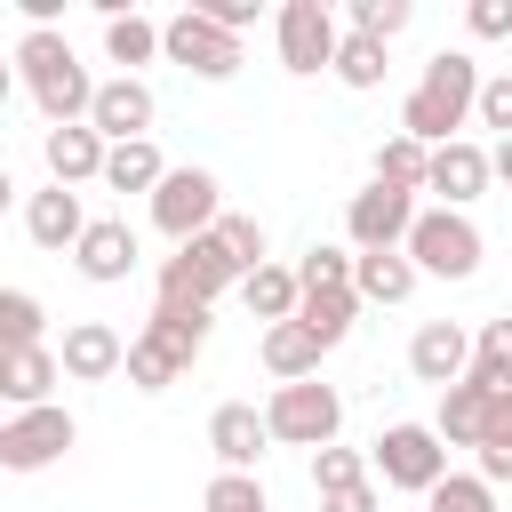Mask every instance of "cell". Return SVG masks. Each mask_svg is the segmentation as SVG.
Instances as JSON below:
<instances>
[{
  "label": "cell",
  "mask_w": 512,
  "mask_h": 512,
  "mask_svg": "<svg viewBox=\"0 0 512 512\" xmlns=\"http://www.w3.org/2000/svg\"><path fill=\"white\" fill-rule=\"evenodd\" d=\"M472 96H480V64H472V48H440V56L424 64V80L400 96V136H416L424 152L456 144V128L472 120Z\"/></svg>",
  "instance_id": "cell-1"
},
{
  "label": "cell",
  "mask_w": 512,
  "mask_h": 512,
  "mask_svg": "<svg viewBox=\"0 0 512 512\" xmlns=\"http://www.w3.org/2000/svg\"><path fill=\"white\" fill-rule=\"evenodd\" d=\"M8 64H16V80L32 88V104H40V120H48V128H72V120H88V96H96V80H88V64L72 56V40H64V32H24Z\"/></svg>",
  "instance_id": "cell-2"
},
{
  "label": "cell",
  "mask_w": 512,
  "mask_h": 512,
  "mask_svg": "<svg viewBox=\"0 0 512 512\" xmlns=\"http://www.w3.org/2000/svg\"><path fill=\"white\" fill-rule=\"evenodd\" d=\"M400 256L416 264V280H424V272H432V280H472V272H480V224L456 216V208H416Z\"/></svg>",
  "instance_id": "cell-3"
},
{
  "label": "cell",
  "mask_w": 512,
  "mask_h": 512,
  "mask_svg": "<svg viewBox=\"0 0 512 512\" xmlns=\"http://www.w3.org/2000/svg\"><path fill=\"white\" fill-rule=\"evenodd\" d=\"M336 424H344V400H336V384H320V376L280 384V392L264 400V440H280V448H328Z\"/></svg>",
  "instance_id": "cell-4"
},
{
  "label": "cell",
  "mask_w": 512,
  "mask_h": 512,
  "mask_svg": "<svg viewBox=\"0 0 512 512\" xmlns=\"http://www.w3.org/2000/svg\"><path fill=\"white\" fill-rule=\"evenodd\" d=\"M368 480L384 488H408V496H432V480H448V448L432 424H384L376 448H368Z\"/></svg>",
  "instance_id": "cell-5"
},
{
  "label": "cell",
  "mask_w": 512,
  "mask_h": 512,
  "mask_svg": "<svg viewBox=\"0 0 512 512\" xmlns=\"http://www.w3.org/2000/svg\"><path fill=\"white\" fill-rule=\"evenodd\" d=\"M336 40H344V24H336V8H328V0H280V16H272V48H280V72H296V80L328 72Z\"/></svg>",
  "instance_id": "cell-6"
},
{
  "label": "cell",
  "mask_w": 512,
  "mask_h": 512,
  "mask_svg": "<svg viewBox=\"0 0 512 512\" xmlns=\"http://www.w3.org/2000/svg\"><path fill=\"white\" fill-rule=\"evenodd\" d=\"M216 216H224V192H216V176H208V168H168V176L152 184V232H168L176 248H184V240H200Z\"/></svg>",
  "instance_id": "cell-7"
},
{
  "label": "cell",
  "mask_w": 512,
  "mask_h": 512,
  "mask_svg": "<svg viewBox=\"0 0 512 512\" xmlns=\"http://www.w3.org/2000/svg\"><path fill=\"white\" fill-rule=\"evenodd\" d=\"M224 288H240V272H232V256H224L216 232H200L176 256H160V304H216Z\"/></svg>",
  "instance_id": "cell-8"
},
{
  "label": "cell",
  "mask_w": 512,
  "mask_h": 512,
  "mask_svg": "<svg viewBox=\"0 0 512 512\" xmlns=\"http://www.w3.org/2000/svg\"><path fill=\"white\" fill-rule=\"evenodd\" d=\"M80 440V424H72V408H24V416H8L0 424V472H48L64 448Z\"/></svg>",
  "instance_id": "cell-9"
},
{
  "label": "cell",
  "mask_w": 512,
  "mask_h": 512,
  "mask_svg": "<svg viewBox=\"0 0 512 512\" xmlns=\"http://www.w3.org/2000/svg\"><path fill=\"white\" fill-rule=\"evenodd\" d=\"M160 56L168 64H184L192 80H232L240 72V40L232 32H216L208 16H192V8H176L168 24H160Z\"/></svg>",
  "instance_id": "cell-10"
},
{
  "label": "cell",
  "mask_w": 512,
  "mask_h": 512,
  "mask_svg": "<svg viewBox=\"0 0 512 512\" xmlns=\"http://www.w3.org/2000/svg\"><path fill=\"white\" fill-rule=\"evenodd\" d=\"M408 224H416V200H408V192H392V184H376V176L344 200V240H352V256L400 248V240H408Z\"/></svg>",
  "instance_id": "cell-11"
},
{
  "label": "cell",
  "mask_w": 512,
  "mask_h": 512,
  "mask_svg": "<svg viewBox=\"0 0 512 512\" xmlns=\"http://www.w3.org/2000/svg\"><path fill=\"white\" fill-rule=\"evenodd\" d=\"M152 120H160V104H152V88L144 80H96V96H88V128L104 136V144H136V136H152Z\"/></svg>",
  "instance_id": "cell-12"
},
{
  "label": "cell",
  "mask_w": 512,
  "mask_h": 512,
  "mask_svg": "<svg viewBox=\"0 0 512 512\" xmlns=\"http://www.w3.org/2000/svg\"><path fill=\"white\" fill-rule=\"evenodd\" d=\"M72 264H80V280L120 288V280L136 272V232H128V216H88V232L72 240Z\"/></svg>",
  "instance_id": "cell-13"
},
{
  "label": "cell",
  "mask_w": 512,
  "mask_h": 512,
  "mask_svg": "<svg viewBox=\"0 0 512 512\" xmlns=\"http://www.w3.org/2000/svg\"><path fill=\"white\" fill-rule=\"evenodd\" d=\"M488 184H496V176H488V152H480L472 136L440 144V152H432V168H424V192H440V208H456V216H464Z\"/></svg>",
  "instance_id": "cell-14"
},
{
  "label": "cell",
  "mask_w": 512,
  "mask_h": 512,
  "mask_svg": "<svg viewBox=\"0 0 512 512\" xmlns=\"http://www.w3.org/2000/svg\"><path fill=\"white\" fill-rule=\"evenodd\" d=\"M120 352H128V336L112 320H72L64 344H56V368L72 384H104V376H120Z\"/></svg>",
  "instance_id": "cell-15"
},
{
  "label": "cell",
  "mask_w": 512,
  "mask_h": 512,
  "mask_svg": "<svg viewBox=\"0 0 512 512\" xmlns=\"http://www.w3.org/2000/svg\"><path fill=\"white\" fill-rule=\"evenodd\" d=\"M408 368H416V384H464V368H472V336L456 328V320H424L416 336H408Z\"/></svg>",
  "instance_id": "cell-16"
},
{
  "label": "cell",
  "mask_w": 512,
  "mask_h": 512,
  "mask_svg": "<svg viewBox=\"0 0 512 512\" xmlns=\"http://www.w3.org/2000/svg\"><path fill=\"white\" fill-rule=\"evenodd\" d=\"M40 160H48V184H96L104 176V136L88 128V120H72V128H48L40 136Z\"/></svg>",
  "instance_id": "cell-17"
},
{
  "label": "cell",
  "mask_w": 512,
  "mask_h": 512,
  "mask_svg": "<svg viewBox=\"0 0 512 512\" xmlns=\"http://www.w3.org/2000/svg\"><path fill=\"white\" fill-rule=\"evenodd\" d=\"M24 232H32V248H48V256H72V240L88 232V208H80V192H64V184L32 192V200H24Z\"/></svg>",
  "instance_id": "cell-18"
},
{
  "label": "cell",
  "mask_w": 512,
  "mask_h": 512,
  "mask_svg": "<svg viewBox=\"0 0 512 512\" xmlns=\"http://www.w3.org/2000/svg\"><path fill=\"white\" fill-rule=\"evenodd\" d=\"M208 448H216V464H224V472H256V456L272 448V440H264V408L224 400V408L208 416Z\"/></svg>",
  "instance_id": "cell-19"
},
{
  "label": "cell",
  "mask_w": 512,
  "mask_h": 512,
  "mask_svg": "<svg viewBox=\"0 0 512 512\" xmlns=\"http://www.w3.org/2000/svg\"><path fill=\"white\" fill-rule=\"evenodd\" d=\"M64 384L56 368V344H24V352H0V400L24 416V408H48V392Z\"/></svg>",
  "instance_id": "cell-20"
},
{
  "label": "cell",
  "mask_w": 512,
  "mask_h": 512,
  "mask_svg": "<svg viewBox=\"0 0 512 512\" xmlns=\"http://www.w3.org/2000/svg\"><path fill=\"white\" fill-rule=\"evenodd\" d=\"M352 296H360V304H408V296H416V264H408L400 248L352 256Z\"/></svg>",
  "instance_id": "cell-21"
},
{
  "label": "cell",
  "mask_w": 512,
  "mask_h": 512,
  "mask_svg": "<svg viewBox=\"0 0 512 512\" xmlns=\"http://www.w3.org/2000/svg\"><path fill=\"white\" fill-rule=\"evenodd\" d=\"M208 328H216V320H208V304H152V320H144V336H152V344H168L184 368L208 352Z\"/></svg>",
  "instance_id": "cell-22"
},
{
  "label": "cell",
  "mask_w": 512,
  "mask_h": 512,
  "mask_svg": "<svg viewBox=\"0 0 512 512\" xmlns=\"http://www.w3.org/2000/svg\"><path fill=\"white\" fill-rule=\"evenodd\" d=\"M104 56L136 80V64H152V56H160V24H152V16H136V8H104Z\"/></svg>",
  "instance_id": "cell-23"
},
{
  "label": "cell",
  "mask_w": 512,
  "mask_h": 512,
  "mask_svg": "<svg viewBox=\"0 0 512 512\" xmlns=\"http://www.w3.org/2000/svg\"><path fill=\"white\" fill-rule=\"evenodd\" d=\"M160 176H168V160H160L152 136H136V144H104V176H96V184H112V192H144V200H152Z\"/></svg>",
  "instance_id": "cell-24"
},
{
  "label": "cell",
  "mask_w": 512,
  "mask_h": 512,
  "mask_svg": "<svg viewBox=\"0 0 512 512\" xmlns=\"http://www.w3.org/2000/svg\"><path fill=\"white\" fill-rule=\"evenodd\" d=\"M296 320L320 336V352H336V344L352 336V320H360V296H352V288H304V296H296Z\"/></svg>",
  "instance_id": "cell-25"
},
{
  "label": "cell",
  "mask_w": 512,
  "mask_h": 512,
  "mask_svg": "<svg viewBox=\"0 0 512 512\" xmlns=\"http://www.w3.org/2000/svg\"><path fill=\"white\" fill-rule=\"evenodd\" d=\"M264 368H272L280 384H304V376H320V336H312L304 320H280V328H264Z\"/></svg>",
  "instance_id": "cell-26"
},
{
  "label": "cell",
  "mask_w": 512,
  "mask_h": 512,
  "mask_svg": "<svg viewBox=\"0 0 512 512\" xmlns=\"http://www.w3.org/2000/svg\"><path fill=\"white\" fill-rule=\"evenodd\" d=\"M480 424H488V392H480L472 376L448 384V392H440V416H432L440 448H480Z\"/></svg>",
  "instance_id": "cell-27"
},
{
  "label": "cell",
  "mask_w": 512,
  "mask_h": 512,
  "mask_svg": "<svg viewBox=\"0 0 512 512\" xmlns=\"http://www.w3.org/2000/svg\"><path fill=\"white\" fill-rule=\"evenodd\" d=\"M240 304L264 320V328H280V320H296V272L288 264H256L248 280H240Z\"/></svg>",
  "instance_id": "cell-28"
},
{
  "label": "cell",
  "mask_w": 512,
  "mask_h": 512,
  "mask_svg": "<svg viewBox=\"0 0 512 512\" xmlns=\"http://www.w3.org/2000/svg\"><path fill=\"white\" fill-rule=\"evenodd\" d=\"M480 392H512V312L504 320H480L472 336V368H464Z\"/></svg>",
  "instance_id": "cell-29"
},
{
  "label": "cell",
  "mask_w": 512,
  "mask_h": 512,
  "mask_svg": "<svg viewBox=\"0 0 512 512\" xmlns=\"http://www.w3.org/2000/svg\"><path fill=\"white\" fill-rule=\"evenodd\" d=\"M424 168H432V152H424L416 136H400V128H392V136L376 144V184H392V192H408V200H416V192H424Z\"/></svg>",
  "instance_id": "cell-30"
},
{
  "label": "cell",
  "mask_w": 512,
  "mask_h": 512,
  "mask_svg": "<svg viewBox=\"0 0 512 512\" xmlns=\"http://www.w3.org/2000/svg\"><path fill=\"white\" fill-rule=\"evenodd\" d=\"M480 480L504 488L512 480V392H488V424H480Z\"/></svg>",
  "instance_id": "cell-31"
},
{
  "label": "cell",
  "mask_w": 512,
  "mask_h": 512,
  "mask_svg": "<svg viewBox=\"0 0 512 512\" xmlns=\"http://www.w3.org/2000/svg\"><path fill=\"white\" fill-rule=\"evenodd\" d=\"M24 344H48V312L32 288H0V352H24Z\"/></svg>",
  "instance_id": "cell-32"
},
{
  "label": "cell",
  "mask_w": 512,
  "mask_h": 512,
  "mask_svg": "<svg viewBox=\"0 0 512 512\" xmlns=\"http://www.w3.org/2000/svg\"><path fill=\"white\" fill-rule=\"evenodd\" d=\"M120 368H128V384H136V392H168V384L184 376V360H176L168 344H152V336H128Z\"/></svg>",
  "instance_id": "cell-33"
},
{
  "label": "cell",
  "mask_w": 512,
  "mask_h": 512,
  "mask_svg": "<svg viewBox=\"0 0 512 512\" xmlns=\"http://www.w3.org/2000/svg\"><path fill=\"white\" fill-rule=\"evenodd\" d=\"M328 72H336L344 88H384V48H376V40H360V32H344V40H336V56H328Z\"/></svg>",
  "instance_id": "cell-34"
},
{
  "label": "cell",
  "mask_w": 512,
  "mask_h": 512,
  "mask_svg": "<svg viewBox=\"0 0 512 512\" xmlns=\"http://www.w3.org/2000/svg\"><path fill=\"white\" fill-rule=\"evenodd\" d=\"M208 232L224 240V256H232V272H240V280H248L256 264H272V256H264V224H256V216H232V208H224Z\"/></svg>",
  "instance_id": "cell-35"
},
{
  "label": "cell",
  "mask_w": 512,
  "mask_h": 512,
  "mask_svg": "<svg viewBox=\"0 0 512 512\" xmlns=\"http://www.w3.org/2000/svg\"><path fill=\"white\" fill-rule=\"evenodd\" d=\"M360 480H368V448H336V440H328V448H312V488H320V496L360 488Z\"/></svg>",
  "instance_id": "cell-36"
},
{
  "label": "cell",
  "mask_w": 512,
  "mask_h": 512,
  "mask_svg": "<svg viewBox=\"0 0 512 512\" xmlns=\"http://www.w3.org/2000/svg\"><path fill=\"white\" fill-rule=\"evenodd\" d=\"M200 512H272V496H264L256 472H216L208 496H200Z\"/></svg>",
  "instance_id": "cell-37"
},
{
  "label": "cell",
  "mask_w": 512,
  "mask_h": 512,
  "mask_svg": "<svg viewBox=\"0 0 512 512\" xmlns=\"http://www.w3.org/2000/svg\"><path fill=\"white\" fill-rule=\"evenodd\" d=\"M424 504H432V512H496V488H488L480 472H448V480H432Z\"/></svg>",
  "instance_id": "cell-38"
},
{
  "label": "cell",
  "mask_w": 512,
  "mask_h": 512,
  "mask_svg": "<svg viewBox=\"0 0 512 512\" xmlns=\"http://www.w3.org/2000/svg\"><path fill=\"white\" fill-rule=\"evenodd\" d=\"M408 0H352V32L360 40H376V48H392V32H408Z\"/></svg>",
  "instance_id": "cell-39"
},
{
  "label": "cell",
  "mask_w": 512,
  "mask_h": 512,
  "mask_svg": "<svg viewBox=\"0 0 512 512\" xmlns=\"http://www.w3.org/2000/svg\"><path fill=\"white\" fill-rule=\"evenodd\" d=\"M304 288H352V248H304L296 296H304Z\"/></svg>",
  "instance_id": "cell-40"
},
{
  "label": "cell",
  "mask_w": 512,
  "mask_h": 512,
  "mask_svg": "<svg viewBox=\"0 0 512 512\" xmlns=\"http://www.w3.org/2000/svg\"><path fill=\"white\" fill-rule=\"evenodd\" d=\"M472 120H480V128H496V144L512 136V72H488V80H480V96H472Z\"/></svg>",
  "instance_id": "cell-41"
},
{
  "label": "cell",
  "mask_w": 512,
  "mask_h": 512,
  "mask_svg": "<svg viewBox=\"0 0 512 512\" xmlns=\"http://www.w3.org/2000/svg\"><path fill=\"white\" fill-rule=\"evenodd\" d=\"M464 32L472 40H512V0H472L464 8Z\"/></svg>",
  "instance_id": "cell-42"
},
{
  "label": "cell",
  "mask_w": 512,
  "mask_h": 512,
  "mask_svg": "<svg viewBox=\"0 0 512 512\" xmlns=\"http://www.w3.org/2000/svg\"><path fill=\"white\" fill-rule=\"evenodd\" d=\"M192 16H208L216 32H232V40H240V32L256 24V0H192Z\"/></svg>",
  "instance_id": "cell-43"
},
{
  "label": "cell",
  "mask_w": 512,
  "mask_h": 512,
  "mask_svg": "<svg viewBox=\"0 0 512 512\" xmlns=\"http://www.w3.org/2000/svg\"><path fill=\"white\" fill-rule=\"evenodd\" d=\"M320 512H376V480H360V488H336V496H320Z\"/></svg>",
  "instance_id": "cell-44"
},
{
  "label": "cell",
  "mask_w": 512,
  "mask_h": 512,
  "mask_svg": "<svg viewBox=\"0 0 512 512\" xmlns=\"http://www.w3.org/2000/svg\"><path fill=\"white\" fill-rule=\"evenodd\" d=\"M488 176H504V184H512V136H504V144L488 152Z\"/></svg>",
  "instance_id": "cell-45"
},
{
  "label": "cell",
  "mask_w": 512,
  "mask_h": 512,
  "mask_svg": "<svg viewBox=\"0 0 512 512\" xmlns=\"http://www.w3.org/2000/svg\"><path fill=\"white\" fill-rule=\"evenodd\" d=\"M8 96H16V64L0 56V104H8Z\"/></svg>",
  "instance_id": "cell-46"
},
{
  "label": "cell",
  "mask_w": 512,
  "mask_h": 512,
  "mask_svg": "<svg viewBox=\"0 0 512 512\" xmlns=\"http://www.w3.org/2000/svg\"><path fill=\"white\" fill-rule=\"evenodd\" d=\"M8 200H16V176H8V168H0V216H8Z\"/></svg>",
  "instance_id": "cell-47"
}]
</instances>
